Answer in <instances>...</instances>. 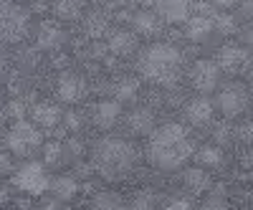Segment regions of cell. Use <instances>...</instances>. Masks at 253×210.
I'll return each instance as SVG.
<instances>
[{"label":"cell","mask_w":253,"mask_h":210,"mask_svg":"<svg viewBox=\"0 0 253 210\" xmlns=\"http://www.w3.org/2000/svg\"><path fill=\"white\" fill-rule=\"evenodd\" d=\"M162 210H195V208H193V200H190V198L172 195V198H167V203H165Z\"/></svg>","instance_id":"4dcf8cb0"},{"label":"cell","mask_w":253,"mask_h":210,"mask_svg":"<svg viewBox=\"0 0 253 210\" xmlns=\"http://www.w3.org/2000/svg\"><path fill=\"white\" fill-rule=\"evenodd\" d=\"M91 210H129V205L122 200L119 193L104 190V193H96V195H94V200H91Z\"/></svg>","instance_id":"603a6c76"},{"label":"cell","mask_w":253,"mask_h":210,"mask_svg":"<svg viewBox=\"0 0 253 210\" xmlns=\"http://www.w3.org/2000/svg\"><path fill=\"white\" fill-rule=\"evenodd\" d=\"M137 69L157 86H172L182 74V53L172 43H152L139 53Z\"/></svg>","instance_id":"3957f363"},{"label":"cell","mask_w":253,"mask_h":210,"mask_svg":"<svg viewBox=\"0 0 253 210\" xmlns=\"http://www.w3.org/2000/svg\"><path fill=\"white\" fill-rule=\"evenodd\" d=\"M213 31H218L220 36H230V33L236 31V20H233V15H225V13L215 15V20H213Z\"/></svg>","instance_id":"f1b7e54d"},{"label":"cell","mask_w":253,"mask_h":210,"mask_svg":"<svg viewBox=\"0 0 253 210\" xmlns=\"http://www.w3.org/2000/svg\"><path fill=\"white\" fill-rule=\"evenodd\" d=\"M248 89H253V69L248 71Z\"/></svg>","instance_id":"bcb514c9"},{"label":"cell","mask_w":253,"mask_h":210,"mask_svg":"<svg viewBox=\"0 0 253 210\" xmlns=\"http://www.w3.org/2000/svg\"><path fill=\"white\" fill-rule=\"evenodd\" d=\"M126 127H129L132 134H152L155 129V112L152 109H132L126 114Z\"/></svg>","instance_id":"e0dca14e"},{"label":"cell","mask_w":253,"mask_h":210,"mask_svg":"<svg viewBox=\"0 0 253 210\" xmlns=\"http://www.w3.org/2000/svg\"><path fill=\"white\" fill-rule=\"evenodd\" d=\"M13 210H15V208H13Z\"/></svg>","instance_id":"c3c4849f"},{"label":"cell","mask_w":253,"mask_h":210,"mask_svg":"<svg viewBox=\"0 0 253 210\" xmlns=\"http://www.w3.org/2000/svg\"><path fill=\"white\" fill-rule=\"evenodd\" d=\"M8 119V114H5V107H0V124H3Z\"/></svg>","instance_id":"f6af8a7d"},{"label":"cell","mask_w":253,"mask_h":210,"mask_svg":"<svg viewBox=\"0 0 253 210\" xmlns=\"http://www.w3.org/2000/svg\"><path fill=\"white\" fill-rule=\"evenodd\" d=\"M187 38L193 41H205L210 33H213V20H210L208 15H193L187 18Z\"/></svg>","instance_id":"7402d4cb"},{"label":"cell","mask_w":253,"mask_h":210,"mask_svg":"<svg viewBox=\"0 0 253 210\" xmlns=\"http://www.w3.org/2000/svg\"><path fill=\"white\" fill-rule=\"evenodd\" d=\"M137 165V147L122 137H101L91 150V167L104 180H124Z\"/></svg>","instance_id":"7a4b0ae2"},{"label":"cell","mask_w":253,"mask_h":210,"mask_svg":"<svg viewBox=\"0 0 253 210\" xmlns=\"http://www.w3.org/2000/svg\"><path fill=\"white\" fill-rule=\"evenodd\" d=\"M10 198H13V193H10V185H8V182H0V208L8 205V203H10Z\"/></svg>","instance_id":"ab89813d"},{"label":"cell","mask_w":253,"mask_h":210,"mask_svg":"<svg viewBox=\"0 0 253 210\" xmlns=\"http://www.w3.org/2000/svg\"><path fill=\"white\" fill-rule=\"evenodd\" d=\"M63 41H66V33L56 20H41L36 26V46L41 51H58Z\"/></svg>","instance_id":"30bf717a"},{"label":"cell","mask_w":253,"mask_h":210,"mask_svg":"<svg viewBox=\"0 0 253 210\" xmlns=\"http://www.w3.org/2000/svg\"><path fill=\"white\" fill-rule=\"evenodd\" d=\"M218 66L228 74H238L241 69L248 66V51L243 46H236V43H225L220 46L218 51Z\"/></svg>","instance_id":"7c38bea8"},{"label":"cell","mask_w":253,"mask_h":210,"mask_svg":"<svg viewBox=\"0 0 253 210\" xmlns=\"http://www.w3.org/2000/svg\"><path fill=\"white\" fill-rule=\"evenodd\" d=\"M84 33H86L91 41L101 38L109 33V18L104 15L101 10H91L86 13V18H84Z\"/></svg>","instance_id":"44dd1931"},{"label":"cell","mask_w":253,"mask_h":210,"mask_svg":"<svg viewBox=\"0 0 253 210\" xmlns=\"http://www.w3.org/2000/svg\"><path fill=\"white\" fill-rule=\"evenodd\" d=\"M66 152H69V157L71 160H79L81 155H84V144H81V139L79 137H69V142H66Z\"/></svg>","instance_id":"d590c367"},{"label":"cell","mask_w":253,"mask_h":210,"mask_svg":"<svg viewBox=\"0 0 253 210\" xmlns=\"http://www.w3.org/2000/svg\"><path fill=\"white\" fill-rule=\"evenodd\" d=\"M56 96L66 104H76L86 96V79H84L79 71H61L58 81H56Z\"/></svg>","instance_id":"9c48e42d"},{"label":"cell","mask_w":253,"mask_h":210,"mask_svg":"<svg viewBox=\"0 0 253 210\" xmlns=\"http://www.w3.org/2000/svg\"><path fill=\"white\" fill-rule=\"evenodd\" d=\"M132 28H134L137 36H157L160 28H162V18L152 10H139L132 18Z\"/></svg>","instance_id":"d6986e66"},{"label":"cell","mask_w":253,"mask_h":210,"mask_svg":"<svg viewBox=\"0 0 253 210\" xmlns=\"http://www.w3.org/2000/svg\"><path fill=\"white\" fill-rule=\"evenodd\" d=\"M13 185L18 190H23L26 195H43L51 187V180L46 175V167L41 162H26L15 170Z\"/></svg>","instance_id":"52a82bcc"},{"label":"cell","mask_w":253,"mask_h":210,"mask_svg":"<svg viewBox=\"0 0 253 210\" xmlns=\"http://www.w3.org/2000/svg\"><path fill=\"white\" fill-rule=\"evenodd\" d=\"M198 210H233V205H230L223 195H210Z\"/></svg>","instance_id":"d6a6232c"},{"label":"cell","mask_w":253,"mask_h":210,"mask_svg":"<svg viewBox=\"0 0 253 210\" xmlns=\"http://www.w3.org/2000/svg\"><path fill=\"white\" fill-rule=\"evenodd\" d=\"M213 5H218V8H228V5H233L236 0H210Z\"/></svg>","instance_id":"ee69618b"},{"label":"cell","mask_w":253,"mask_h":210,"mask_svg":"<svg viewBox=\"0 0 253 210\" xmlns=\"http://www.w3.org/2000/svg\"><path fill=\"white\" fill-rule=\"evenodd\" d=\"M8 61H10V58H8V53H5V48H3V46H0V74H3V71L8 69Z\"/></svg>","instance_id":"7bdbcfd3"},{"label":"cell","mask_w":253,"mask_h":210,"mask_svg":"<svg viewBox=\"0 0 253 210\" xmlns=\"http://www.w3.org/2000/svg\"><path fill=\"white\" fill-rule=\"evenodd\" d=\"M63 124H66L69 132H79L81 124H84V119H81L79 112H66V114H63Z\"/></svg>","instance_id":"e575fe53"},{"label":"cell","mask_w":253,"mask_h":210,"mask_svg":"<svg viewBox=\"0 0 253 210\" xmlns=\"http://www.w3.org/2000/svg\"><path fill=\"white\" fill-rule=\"evenodd\" d=\"M38 210H61V200L53 195V198H43L38 205Z\"/></svg>","instance_id":"74e56055"},{"label":"cell","mask_w":253,"mask_h":210,"mask_svg":"<svg viewBox=\"0 0 253 210\" xmlns=\"http://www.w3.org/2000/svg\"><path fill=\"white\" fill-rule=\"evenodd\" d=\"M122 117V107L119 101H112V99H101L94 104V112H91V119L99 129H112L114 124L119 122Z\"/></svg>","instance_id":"4fadbf2b"},{"label":"cell","mask_w":253,"mask_h":210,"mask_svg":"<svg viewBox=\"0 0 253 210\" xmlns=\"http://www.w3.org/2000/svg\"><path fill=\"white\" fill-rule=\"evenodd\" d=\"M218 109L225 119H236L241 117L246 109H248V104H251V94H248V86L241 81H230L225 84V86H220L218 91Z\"/></svg>","instance_id":"8992f818"},{"label":"cell","mask_w":253,"mask_h":210,"mask_svg":"<svg viewBox=\"0 0 253 210\" xmlns=\"http://www.w3.org/2000/svg\"><path fill=\"white\" fill-rule=\"evenodd\" d=\"M129 210H157V193L150 187L137 190L129 200Z\"/></svg>","instance_id":"484cf974"},{"label":"cell","mask_w":253,"mask_h":210,"mask_svg":"<svg viewBox=\"0 0 253 210\" xmlns=\"http://www.w3.org/2000/svg\"><path fill=\"white\" fill-rule=\"evenodd\" d=\"M15 210H38V208L33 205L31 198H18V200H15Z\"/></svg>","instance_id":"60d3db41"},{"label":"cell","mask_w":253,"mask_h":210,"mask_svg":"<svg viewBox=\"0 0 253 210\" xmlns=\"http://www.w3.org/2000/svg\"><path fill=\"white\" fill-rule=\"evenodd\" d=\"M31 119L38 124V127H56V124L63 119V112L58 109V104H51V101H38L33 104V109H31Z\"/></svg>","instance_id":"2e32d148"},{"label":"cell","mask_w":253,"mask_h":210,"mask_svg":"<svg viewBox=\"0 0 253 210\" xmlns=\"http://www.w3.org/2000/svg\"><path fill=\"white\" fill-rule=\"evenodd\" d=\"M53 13L58 20H79L84 13L81 0H53Z\"/></svg>","instance_id":"cb8c5ba5"},{"label":"cell","mask_w":253,"mask_h":210,"mask_svg":"<svg viewBox=\"0 0 253 210\" xmlns=\"http://www.w3.org/2000/svg\"><path fill=\"white\" fill-rule=\"evenodd\" d=\"M51 193L61 203L74 200L79 195V180H76V175H58V177H53L51 180Z\"/></svg>","instance_id":"ffe728a7"},{"label":"cell","mask_w":253,"mask_h":210,"mask_svg":"<svg viewBox=\"0 0 253 210\" xmlns=\"http://www.w3.org/2000/svg\"><path fill=\"white\" fill-rule=\"evenodd\" d=\"M238 162L243 167H253V147H243L241 155H238Z\"/></svg>","instance_id":"f35d334b"},{"label":"cell","mask_w":253,"mask_h":210,"mask_svg":"<svg viewBox=\"0 0 253 210\" xmlns=\"http://www.w3.org/2000/svg\"><path fill=\"white\" fill-rule=\"evenodd\" d=\"M185 119L193 124V127H205V124L213 119V101L208 96H195L185 104Z\"/></svg>","instance_id":"5bb4252c"},{"label":"cell","mask_w":253,"mask_h":210,"mask_svg":"<svg viewBox=\"0 0 253 210\" xmlns=\"http://www.w3.org/2000/svg\"><path fill=\"white\" fill-rule=\"evenodd\" d=\"M114 94H117V101H134L139 94V84L134 79H122L114 84Z\"/></svg>","instance_id":"83f0119b"},{"label":"cell","mask_w":253,"mask_h":210,"mask_svg":"<svg viewBox=\"0 0 253 210\" xmlns=\"http://www.w3.org/2000/svg\"><path fill=\"white\" fill-rule=\"evenodd\" d=\"M137 48V33L134 31H126V28H114L112 33H107V51L119 56V58H126L132 56Z\"/></svg>","instance_id":"8fae6325"},{"label":"cell","mask_w":253,"mask_h":210,"mask_svg":"<svg viewBox=\"0 0 253 210\" xmlns=\"http://www.w3.org/2000/svg\"><path fill=\"white\" fill-rule=\"evenodd\" d=\"M15 160H13V152L3 150L0 152V177H5V175H15Z\"/></svg>","instance_id":"836d02e7"},{"label":"cell","mask_w":253,"mask_h":210,"mask_svg":"<svg viewBox=\"0 0 253 210\" xmlns=\"http://www.w3.org/2000/svg\"><path fill=\"white\" fill-rule=\"evenodd\" d=\"M3 144H5V150L13 152L15 157H31L38 147L43 144V137H41V132H38L36 124L15 122L13 127L5 132Z\"/></svg>","instance_id":"5b68a950"},{"label":"cell","mask_w":253,"mask_h":210,"mask_svg":"<svg viewBox=\"0 0 253 210\" xmlns=\"http://www.w3.org/2000/svg\"><path fill=\"white\" fill-rule=\"evenodd\" d=\"M182 185L187 193L193 195H203L210 190V175L203 170V167H190V170L182 172Z\"/></svg>","instance_id":"ac0fdd59"},{"label":"cell","mask_w":253,"mask_h":210,"mask_svg":"<svg viewBox=\"0 0 253 210\" xmlns=\"http://www.w3.org/2000/svg\"><path fill=\"white\" fill-rule=\"evenodd\" d=\"M66 160H69V152L61 142H48L43 147V165L46 167H61Z\"/></svg>","instance_id":"d4e9b609"},{"label":"cell","mask_w":253,"mask_h":210,"mask_svg":"<svg viewBox=\"0 0 253 210\" xmlns=\"http://www.w3.org/2000/svg\"><path fill=\"white\" fill-rule=\"evenodd\" d=\"M15 3H18V0H15Z\"/></svg>","instance_id":"7dc6e473"},{"label":"cell","mask_w":253,"mask_h":210,"mask_svg":"<svg viewBox=\"0 0 253 210\" xmlns=\"http://www.w3.org/2000/svg\"><path fill=\"white\" fill-rule=\"evenodd\" d=\"M5 114H8V119H13V122H23V117H26V101L10 99L8 107H5Z\"/></svg>","instance_id":"f546056e"},{"label":"cell","mask_w":253,"mask_h":210,"mask_svg":"<svg viewBox=\"0 0 253 210\" xmlns=\"http://www.w3.org/2000/svg\"><path fill=\"white\" fill-rule=\"evenodd\" d=\"M241 41H243V43H248V46H253V23L243 26V31H241Z\"/></svg>","instance_id":"b9f144b4"},{"label":"cell","mask_w":253,"mask_h":210,"mask_svg":"<svg viewBox=\"0 0 253 210\" xmlns=\"http://www.w3.org/2000/svg\"><path fill=\"white\" fill-rule=\"evenodd\" d=\"M195 160H198L200 167H220L223 165V152H220V147L208 144V147H200L198 150Z\"/></svg>","instance_id":"4316f807"},{"label":"cell","mask_w":253,"mask_h":210,"mask_svg":"<svg viewBox=\"0 0 253 210\" xmlns=\"http://www.w3.org/2000/svg\"><path fill=\"white\" fill-rule=\"evenodd\" d=\"M157 15L167 23H187L190 18L187 0H157Z\"/></svg>","instance_id":"9a60e30c"},{"label":"cell","mask_w":253,"mask_h":210,"mask_svg":"<svg viewBox=\"0 0 253 210\" xmlns=\"http://www.w3.org/2000/svg\"><path fill=\"white\" fill-rule=\"evenodd\" d=\"M236 137H238V139H243L246 144H253V119H251V122H246V124H241V127L236 129Z\"/></svg>","instance_id":"8d00e7d4"},{"label":"cell","mask_w":253,"mask_h":210,"mask_svg":"<svg viewBox=\"0 0 253 210\" xmlns=\"http://www.w3.org/2000/svg\"><path fill=\"white\" fill-rule=\"evenodd\" d=\"M193 157V139L182 124H162L152 129L147 142V160L160 170H177Z\"/></svg>","instance_id":"6da1fadb"},{"label":"cell","mask_w":253,"mask_h":210,"mask_svg":"<svg viewBox=\"0 0 253 210\" xmlns=\"http://www.w3.org/2000/svg\"><path fill=\"white\" fill-rule=\"evenodd\" d=\"M187 79H190V86H193L195 91H200V94H210L213 89H218L220 66L215 64V61L200 58V61H195V64H193V69H190Z\"/></svg>","instance_id":"ba28073f"},{"label":"cell","mask_w":253,"mask_h":210,"mask_svg":"<svg viewBox=\"0 0 253 210\" xmlns=\"http://www.w3.org/2000/svg\"><path fill=\"white\" fill-rule=\"evenodd\" d=\"M18 61H20V66H23V69H33V66H38L41 53H38V48H23L18 53Z\"/></svg>","instance_id":"1f68e13d"},{"label":"cell","mask_w":253,"mask_h":210,"mask_svg":"<svg viewBox=\"0 0 253 210\" xmlns=\"http://www.w3.org/2000/svg\"><path fill=\"white\" fill-rule=\"evenodd\" d=\"M31 31V13L15 0H0V43H20Z\"/></svg>","instance_id":"277c9868"}]
</instances>
